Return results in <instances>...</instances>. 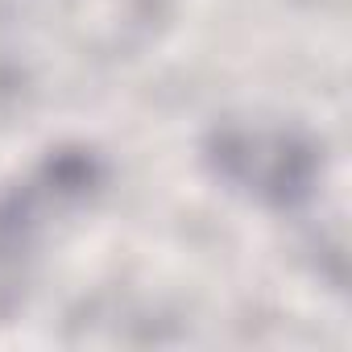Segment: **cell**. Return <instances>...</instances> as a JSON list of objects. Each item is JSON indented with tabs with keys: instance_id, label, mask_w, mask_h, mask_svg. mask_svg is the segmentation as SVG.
Here are the masks:
<instances>
[{
	"instance_id": "1",
	"label": "cell",
	"mask_w": 352,
	"mask_h": 352,
	"mask_svg": "<svg viewBox=\"0 0 352 352\" xmlns=\"http://www.w3.org/2000/svg\"><path fill=\"white\" fill-rule=\"evenodd\" d=\"M108 166L91 145H58L0 191V311L25 290L42 249L104 195Z\"/></svg>"
},
{
	"instance_id": "2",
	"label": "cell",
	"mask_w": 352,
	"mask_h": 352,
	"mask_svg": "<svg viewBox=\"0 0 352 352\" xmlns=\"http://www.w3.org/2000/svg\"><path fill=\"white\" fill-rule=\"evenodd\" d=\"M204 162L232 195L261 208H298L323 179V145L294 124L224 120L204 141Z\"/></svg>"
}]
</instances>
